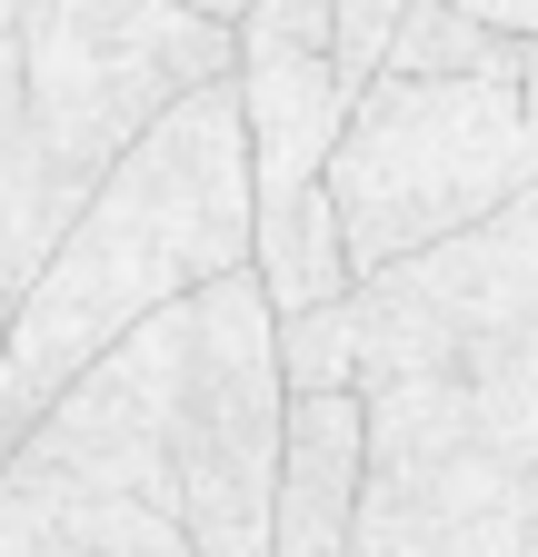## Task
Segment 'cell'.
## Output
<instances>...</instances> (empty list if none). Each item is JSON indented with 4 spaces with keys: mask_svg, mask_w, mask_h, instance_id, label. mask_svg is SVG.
<instances>
[{
    "mask_svg": "<svg viewBox=\"0 0 538 557\" xmlns=\"http://www.w3.org/2000/svg\"><path fill=\"white\" fill-rule=\"evenodd\" d=\"M180 309L140 319L0 468V557H189L170 478Z\"/></svg>",
    "mask_w": 538,
    "mask_h": 557,
    "instance_id": "cell-3",
    "label": "cell"
},
{
    "mask_svg": "<svg viewBox=\"0 0 538 557\" xmlns=\"http://www.w3.org/2000/svg\"><path fill=\"white\" fill-rule=\"evenodd\" d=\"M290 448V379H280V309L259 269H230L180 299L170 348V478L189 557H269Z\"/></svg>",
    "mask_w": 538,
    "mask_h": 557,
    "instance_id": "cell-6",
    "label": "cell"
},
{
    "mask_svg": "<svg viewBox=\"0 0 538 557\" xmlns=\"http://www.w3.org/2000/svg\"><path fill=\"white\" fill-rule=\"evenodd\" d=\"M359 398V557H538V369L389 379Z\"/></svg>",
    "mask_w": 538,
    "mask_h": 557,
    "instance_id": "cell-2",
    "label": "cell"
},
{
    "mask_svg": "<svg viewBox=\"0 0 538 557\" xmlns=\"http://www.w3.org/2000/svg\"><path fill=\"white\" fill-rule=\"evenodd\" d=\"M189 11H210V21H240V11H249V0H189Z\"/></svg>",
    "mask_w": 538,
    "mask_h": 557,
    "instance_id": "cell-12",
    "label": "cell"
},
{
    "mask_svg": "<svg viewBox=\"0 0 538 557\" xmlns=\"http://www.w3.org/2000/svg\"><path fill=\"white\" fill-rule=\"evenodd\" d=\"M518 60H528V40L468 21L458 0H409V21H399L379 70H399V81H479V70H518Z\"/></svg>",
    "mask_w": 538,
    "mask_h": 557,
    "instance_id": "cell-9",
    "label": "cell"
},
{
    "mask_svg": "<svg viewBox=\"0 0 538 557\" xmlns=\"http://www.w3.org/2000/svg\"><path fill=\"white\" fill-rule=\"evenodd\" d=\"M329 11H340V70L369 90L379 60H389V40H399V21H409V0H329Z\"/></svg>",
    "mask_w": 538,
    "mask_h": 557,
    "instance_id": "cell-10",
    "label": "cell"
},
{
    "mask_svg": "<svg viewBox=\"0 0 538 557\" xmlns=\"http://www.w3.org/2000/svg\"><path fill=\"white\" fill-rule=\"evenodd\" d=\"M350 309L359 388L389 379H468V369H538V189L499 220L458 230L419 259L369 269Z\"/></svg>",
    "mask_w": 538,
    "mask_h": 557,
    "instance_id": "cell-7",
    "label": "cell"
},
{
    "mask_svg": "<svg viewBox=\"0 0 538 557\" xmlns=\"http://www.w3.org/2000/svg\"><path fill=\"white\" fill-rule=\"evenodd\" d=\"M528 189H538V120H528L518 70H479V81L379 70L340 129V150H329V209H340L359 278L499 220Z\"/></svg>",
    "mask_w": 538,
    "mask_h": 557,
    "instance_id": "cell-4",
    "label": "cell"
},
{
    "mask_svg": "<svg viewBox=\"0 0 538 557\" xmlns=\"http://www.w3.org/2000/svg\"><path fill=\"white\" fill-rule=\"evenodd\" d=\"M249 249H259L249 120H240V81H210V90H189L180 110L150 120V139L90 189L71 239L21 289L11 348H0V408H11V429L30 438L140 319H160L189 289L249 269Z\"/></svg>",
    "mask_w": 538,
    "mask_h": 557,
    "instance_id": "cell-1",
    "label": "cell"
},
{
    "mask_svg": "<svg viewBox=\"0 0 538 557\" xmlns=\"http://www.w3.org/2000/svg\"><path fill=\"white\" fill-rule=\"evenodd\" d=\"M11 40L30 129L81 199L150 139L160 110L240 70L230 21L189 0H11Z\"/></svg>",
    "mask_w": 538,
    "mask_h": 557,
    "instance_id": "cell-5",
    "label": "cell"
},
{
    "mask_svg": "<svg viewBox=\"0 0 538 557\" xmlns=\"http://www.w3.org/2000/svg\"><path fill=\"white\" fill-rule=\"evenodd\" d=\"M359 478H369V398L359 388L290 398L269 557H359Z\"/></svg>",
    "mask_w": 538,
    "mask_h": 557,
    "instance_id": "cell-8",
    "label": "cell"
},
{
    "mask_svg": "<svg viewBox=\"0 0 538 557\" xmlns=\"http://www.w3.org/2000/svg\"><path fill=\"white\" fill-rule=\"evenodd\" d=\"M468 21H489V30H509V40H538V0H458Z\"/></svg>",
    "mask_w": 538,
    "mask_h": 557,
    "instance_id": "cell-11",
    "label": "cell"
}]
</instances>
